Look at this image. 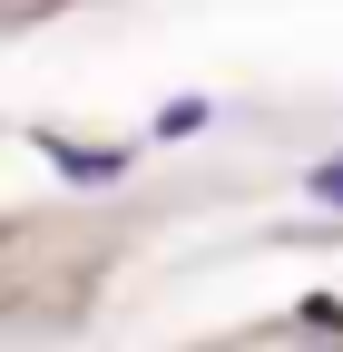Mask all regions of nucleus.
I'll return each instance as SVG.
<instances>
[{"label":"nucleus","instance_id":"nucleus-1","mask_svg":"<svg viewBox=\"0 0 343 352\" xmlns=\"http://www.w3.org/2000/svg\"><path fill=\"white\" fill-rule=\"evenodd\" d=\"M324 196H343V176H324Z\"/></svg>","mask_w":343,"mask_h":352}]
</instances>
